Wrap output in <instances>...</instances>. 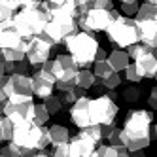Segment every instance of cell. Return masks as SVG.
Wrapping results in <instances>:
<instances>
[{
    "mask_svg": "<svg viewBox=\"0 0 157 157\" xmlns=\"http://www.w3.org/2000/svg\"><path fill=\"white\" fill-rule=\"evenodd\" d=\"M30 80H32V95L38 98H44L55 91V76L49 68L38 66L34 74L30 76Z\"/></svg>",
    "mask_w": 157,
    "mask_h": 157,
    "instance_id": "11",
    "label": "cell"
},
{
    "mask_svg": "<svg viewBox=\"0 0 157 157\" xmlns=\"http://www.w3.org/2000/svg\"><path fill=\"white\" fill-rule=\"evenodd\" d=\"M25 46H27V40L19 36L12 19L0 21V49H17Z\"/></svg>",
    "mask_w": 157,
    "mask_h": 157,
    "instance_id": "12",
    "label": "cell"
},
{
    "mask_svg": "<svg viewBox=\"0 0 157 157\" xmlns=\"http://www.w3.org/2000/svg\"><path fill=\"white\" fill-rule=\"evenodd\" d=\"M32 110H34V102H32V95H10L4 104H2V114L12 121H32Z\"/></svg>",
    "mask_w": 157,
    "mask_h": 157,
    "instance_id": "8",
    "label": "cell"
},
{
    "mask_svg": "<svg viewBox=\"0 0 157 157\" xmlns=\"http://www.w3.org/2000/svg\"><path fill=\"white\" fill-rule=\"evenodd\" d=\"M134 64L136 68L140 70L144 80H155L157 78V57H155V51H150L142 55V57L134 59Z\"/></svg>",
    "mask_w": 157,
    "mask_h": 157,
    "instance_id": "17",
    "label": "cell"
},
{
    "mask_svg": "<svg viewBox=\"0 0 157 157\" xmlns=\"http://www.w3.org/2000/svg\"><path fill=\"white\" fill-rule=\"evenodd\" d=\"M44 100V106H46V110H48V114L49 116H57L59 112H61V108H63V102H61V98L57 97V95H48V97H44L42 98Z\"/></svg>",
    "mask_w": 157,
    "mask_h": 157,
    "instance_id": "25",
    "label": "cell"
},
{
    "mask_svg": "<svg viewBox=\"0 0 157 157\" xmlns=\"http://www.w3.org/2000/svg\"><path fill=\"white\" fill-rule=\"evenodd\" d=\"M48 10H46V0H42L36 6H23L19 8L12 17V23L15 30L19 32L21 38L29 40L30 36H36L44 30L48 23Z\"/></svg>",
    "mask_w": 157,
    "mask_h": 157,
    "instance_id": "2",
    "label": "cell"
},
{
    "mask_svg": "<svg viewBox=\"0 0 157 157\" xmlns=\"http://www.w3.org/2000/svg\"><path fill=\"white\" fill-rule=\"evenodd\" d=\"M6 80H8V74H0V102H2V104H4V100L8 98V97H6V91H4Z\"/></svg>",
    "mask_w": 157,
    "mask_h": 157,
    "instance_id": "41",
    "label": "cell"
},
{
    "mask_svg": "<svg viewBox=\"0 0 157 157\" xmlns=\"http://www.w3.org/2000/svg\"><path fill=\"white\" fill-rule=\"evenodd\" d=\"M83 95H87V89L74 85V87H70V89H66V91H59V95H57V97L61 98L63 106H70L76 98H80V97H83Z\"/></svg>",
    "mask_w": 157,
    "mask_h": 157,
    "instance_id": "20",
    "label": "cell"
},
{
    "mask_svg": "<svg viewBox=\"0 0 157 157\" xmlns=\"http://www.w3.org/2000/svg\"><path fill=\"white\" fill-rule=\"evenodd\" d=\"M53 157H68V142H63V144H55L53 150H51Z\"/></svg>",
    "mask_w": 157,
    "mask_h": 157,
    "instance_id": "37",
    "label": "cell"
},
{
    "mask_svg": "<svg viewBox=\"0 0 157 157\" xmlns=\"http://www.w3.org/2000/svg\"><path fill=\"white\" fill-rule=\"evenodd\" d=\"M106 61L110 63V66H112L116 72H123V68H125V66L131 63V57L127 55L125 49L116 48V49L110 51V55H106Z\"/></svg>",
    "mask_w": 157,
    "mask_h": 157,
    "instance_id": "18",
    "label": "cell"
},
{
    "mask_svg": "<svg viewBox=\"0 0 157 157\" xmlns=\"http://www.w3.org/2000/svg\"><path fill=\"white\" fill-rule=\"evenodd\" d=\"M112 72H116V70L110 66V63L106 59H100V61H95L93 63V74L95 76H98V78H108Z\"/></svg>",
    "mask_w": 157,
    "mask_h": 157,
    "instance_id": "31",
    "label": "cell"
},
{
    "mask_svg": "<svg viewBox=\"0 0 157 157\" xmlns=\"http://www.w3.org/2000/svg\"><path fill=\"white\" fill-rule=\"evenodd\" d=\"M95 146L97 142L78 132L68 138V157H95Z\"/></svg>",
    "mask_w": 157,
    "mask_h": 157,
    "instance_id": "13",
    "label": "cell"
},
{
    "mask_svg": "<svg viewBox=\"0 0 157 157\" xmlns=\"http://www.w3.org/2000/svg\"><path fill=\"white\" fill-rule=\"evenodd\" d=\"M12 142L17 144L23 150H42L48 148L49 144V131L48 125H36L34 121H19L13 123V131H12Z\"/></svg>",
    "mask_w": 157,
    "mask_h": 157,
    "instance_id": "4",
    "label": "cell"
},
{
    "mask_svg": "<svg viewBox=\"0 0 157 157\" xmlns=\"http://www.w3.org/2000/svg\"><path fill=\"white\" fill-rule=\"evenodd\" d=\"M151 125H153V112L138 108V110H129L125 121H123L121 136L123 146L131 151L146 150L151 144Z\"/></svg>",
    "mask_w": 157,
    "mask_h": 157,
    "instance_id": "1",
    "label": "cell"
},
{
    "mask_svg": "<svg viewBox=\"0 0 157 157\" xmlns=\"http://www.w3.org/2000/svg\"><path fill=\"white\" fill-rule=\"evenodd\" d=\"M123 70H125V80L131 82V83H138V82L144 80L142 74H140V70L136 68V64H134V63H129Z\"/></svg>",
    "mask_w": 157,
    "mask_h": 157,
    "instance_id": "32",
    "label": "cell"
},
{
    "mask_svg": "<svg viewBox=\"0 0 157 157\" xmlns=\"http://www.w3.org/2000/svg\"><path fill=\"white\" fill-rule=\"evenodd\" d=\"M6 97L10 95H32V80L29 74H8L4 85Z\"/></svg>",
    "mask_w": 157,
    "mask_h": 157,
    "instance_id": "14",
    "label": "cell"
},
{
    "mask_svg": "<svg viewBox=\"0 0 157 157\" xmlns=\"http://www.w3.org/2000/svg\"><path fill=\"white\" fill-rule=\"evenodd\" d=\"M12 131H13V123L2 114L0 116V144L12 140Z\"/></svg>",
    "mask_w": 157,
    "mask_h": 157,
    "instance_id": "29",
    "label": "cell"
},
{
    "mask_svg": "<svg viewBox=\"0 0 157 157\" xmlns=\"http://www.w3.org/2000/svg\"><path fill=\"white\" fill-rule=\"evenodd\" d=\"M80 70V66L68 53H59L53 59L51 72L55 76V89L57 91H66L76 85V74Z\"/></svg>",
    "mask_w": 157,
    "mask_h": 157,
    "instance_id": "6",
    "label": "cell"
},
{
    "mask_svg": "<svg viewBox=\"0 0 157 157\" xmlns=\"http://www.w3.org/2000/svg\"><path fill=\"white\" fill-rule=\"evenodd\" d=\"M98 38L91 32L85 30H76L70 36H66L64 48L68 51V55L76 61V64L80 68H91L95 63V53L98 49Z\"/></svg>",
    "mask_w": 157,
    "mask_h": 157,
    "instance_id": "3",
    "label": "cell"
},
{
    "mask_svg": "<svg viewBox=\"0 0 157 157\" xmlns=\"http://www.w3.org/2000/svg\"><path fill=\"white\" fill-rule=\"evenodd\" d=\"M29 70H30V64L27 59L4 63V74H29Z\"/></svg>",
    "mask_w": 157,
    "mask_h": 157,
    "instance_id": "22",
    "label": "cell"
},
{
    "mask_svg": "<svg viewBox=\"0 0 157 157\" xmlns=\"http://www.w3.org/2000/svg\"><path fill=\"white\" fill-rule=\"evenodd\" d=\"M49 114L44 104H34V110H32V121L36 123V125H48L49 123Z\"/></svg>",
    "mask_w": 157,
    "mask_h": 157,
    "instance_id": "28",
    "label": "cell"
},
{
    "mask_svg": "<svg viewBox=\"0 0 157 157\" xmlns=\"http://www.w3.org/2000/svg\"><path fill=\"white\" fill-rule=\"evenodd\" d=\"M74 4L78 8V13H85L87 10L93 8V0H74Z\"/></svg>",
    "mask_w": 157,
    "mask_h": 157,
    "instance_id": "38",
    "label": "cell"
},
{
    "mask_svg": "<svg viewBox=\"0 0 157 157\" xmlns=\"http://www.w3.org/2000/svg\"><path fill=\"white\" fill-rule=\"evenodd\" d=\"M57 51L53 46H49V44L44 40L40 34L36 36H30L27 40V48H25V59L29 61L30 66H40L44 61L51 59V55Z\"/></svg>",
    "mask_w": 157,
    "mask_h": 157,
    "instance_id": "10",
    "label": "cell"
},
{
    "mask_svg": "<svg viewBox=\"0 0 157 157\" xmlns=\"http://www.w3.org/2000/svg\"><path fill=\"white\" fill-rule=\"evenodd\" d=\"M19 8V0H0V21L12 19Z\"/></svg>",
    "mask_w": 157,
    "mask_h": 157,
    "instance_id": "24",
    "label": "cell"
},
{
    "mask_svg": "<svg viewBox=\"0 0 157 157\" xmlns=\"http://www.w3.org/2000/svg\"><path fill=\"white\" fill-rule=\"evenodd\" d=\"M49 131V144H63V142H68L70 138V131L66 129L61 123H55V125H49L48 127Z\"/></svg>",
    "mask_w": 157,
    "mask_h": 157,
    "instance_id": "19",
    "label": "cell"
},
{
    "mask_svg": "<svg viewBox=\"0 0 157 157\" xmlns=\"http://www.w3.org/2000/svg\"><path fill=\"white\" fill-rule=\"evenodd\" d=\"M117 15L119 12L116 8H112V10L91 8L85 13H78L76 23H78V29L85 30V32H104V29L110 25V21Z\"/></svg>",
    "mask_w": 157,
    "mask_h": 157,
    "instance_id": "7",
    "label": "cell"
},
{
    "mask_svg": "<svg viewBox=\"0 0 157 157\" xmlns=\"http://www.w3.org/2000/svg\"><path fill=\"white\" fill-rule=\"evenodd\" d=\"M89 98L87 95L76 98L74 102L70 104V121L72 125L82 129V127H87L91 123V117H89Z\"/></svg>",
    "mask_w": 157,
    "mask_h": 157,
    "instance_id": "15",
    "label": "cell"
},
{
    "mask_svg": "<svg viewBox=\"0 0 157 157\" xmlns=\"http://www.w3.org/2000/svg\"><path fill=\"white\" fill-rule=\"evenodd\" d=\"M150 51H155V49L150 48V46H146V44H142V42H136V44H132V46L127 48V55H129L132 61L138 59V57H142V55H146V53H150Z\"/></svg>",
    "mask_w": 157,
    "mask_h": 157,
    "instance_id": "30",
    "label": "cell"
},
{
    "mask_svg": "<svg viewBox=\"0 0 157 157\" xmlns=\"http://www.w3.org/2000/svg\"><path fill=\"white\" fill-rule=\"evenodd\" d=\"M93 8L112 10V8H114V2H112V0H93Z\"/></svg>",
    "mask_w": 157,
    "mask_h": 157,
    "instance_id": "39",
    "label": "cell"
},
{
    "mask_svg": "<svg viewBox=\"0 0 157 157\" xmlns=\"http://www.w3.org/2000/svg\"><path fill=\"white\" fill-rule=\"evenodd\" d=\"M148 108L150 110H155L157 108V89L153 85V89L150 91V98H148Z\"/></svg>",
    "mask_w": 157,
    "mask_h": 157,
    "instance_id": "40",
    "label": "cell"
},
{
    "mask_svg": "<svg viewBox=\"0 0 157 157\" xmlns=\"http://www.w3.org/2000/svg\"><path fill=\"white\" fill-rule=\"evenodd\" d=\"M4 63H6L4 59H0V74H4Z\"/></svg>",
    "mask_w": 157,
    "mask_h": 157,
    "instance_id": "45",
    "label": "cell"
},
{
    "mask_svg": "<svg viewBox=\"0 0 157 157\" xmlns=\"http://www.w3.org/2000/svg\"><path fill=\"white\" fill-rule=\"evenodd\" d=\"M106 55H108V53H106V49L98 46V49H97V53H95V61H100V59H106Z\"/></svg>",
    "mask_w": 157,
    "mask_h": 157,
    "instance_id": "42",
    "label": "cell"
},
{
    "mask_svg": "<svg viewBox=\"0 0 157 157\" xmlns=\"http://www.w3.org/2000/svg\"><path fill=\"white\" fill-rule=\"evenodd\" d=\"M93 72L89 70V68H80L76 74V85L78 87H83V89H89L93 85Z\"/></svg>",
    "mask_w": 157,
    "mask_h": 157,
    "instance_id": "27",
    "label": "cell"
},
{
    "mask_svg": "<svg viewBox=\"0 0 157 157\" xmlns=\"http://www.w3.org/2000/svg\"><path fill=\"white\" fill-rule=\"evenodd\" d=\"M121 83H123L121 72H112L108 78H102V87L104 89H117Z\"/></svg>",
    "mask_w": 157,
    "mask_h": 157,
    "instance_id": "33",
    "label": "cell"
},
{
    "mask_svg": "<svg viewBox=\"0 0 157 157\" xmlns=\"http://www.w3.org/2000/svg\"><path fill=\"white\" fill-rule=\"evenodd\" d=\"M106 138H108V144H112V146H123V136H121V129L117 127V125H114L110 131H108V134H106Z\"/></svg>",
    "mask_w": 157,
    "mask_h": 157,
    "instance_id": "34",
    "label": "cell"
},
{
    "mask_svg": "<svg viewBox=\"0 0 157 157\" xmlns=\"http://www.w3.org/2000/svg\"><path fill=\"white\" fill-rule=\"evenodd\" d=\"M0 157H21L19 146L13 144L12 140H8V144L4 146V148H0Z\"/></svg>",
    "mask_w": 157,
    "mask_h": 157,
    "instance_id": "35",
    "label": "cell"
},
{
    "mask_svg": "<svg viewBox=\"0 0 157 157\" xmlns=\"http://www.w3.org/2000/svg\"><path fill=\"white\" fill-rule=\"evenodd\" d=\"M142 97V87L136 85V83H131L123 87V91H121V98H123V102H127V104H134V102H138Z\"/></svg>",
    "mask_w": 157,
    "mask_h": 157,
    "instance_id": "21",
    "label": "cell"
},
{
    "mask_svg": "<svg viewBox=\"0 0 157 157\" xmlns=\"http://www.w3.org/2000/svg\"><path fill=\"white\" fill-rule=\"evenodd\" d=\"M140 2L138 0H125V2H121V12L119 13H125V15H134L138 10Z\"/></svg>",
    "mask_w": 157,
    "mask_h": 157,
    "instance_id": "36",
    "label": "cell"
},
{
    "mask_svg": "<svg viewBox=\"0 0 157 157\" xmlns=\"http://www.w3.org/2000/svg\"><path fill=\"white\" fill-rule=\"evenodd\" d=\"M0 116H2V102H0Z\"/></svg>",
    "mask_w": 157,
    "mask_h": 157,
    "instance_id": "46",
    "label": "cell"
},
{
    "mask_svg": "<svg viewBox=\"0 0 157 157\" xmlns=\"http://www.w3.org/2000/svg\"><path fill=\"white\" fill-rule=\"evenodd\" d=\"M119 2H125V0H119Z\"/></svg>",
    "mask_w": 157,
    "mask_h": 157,
    "instance_id": "48",
    "label": "cell"
},
{
    "mask_svg": "<svg viewBox=\"0 0 157 157\" xmlns=\"http://www.w3.org/2000/svg\"><path fill=\"white\" fill-rule=\"evenodd\" d=\"M80 132L85 134L87 138H91V140L97 142V144L102 140V129H100L98 123H89L87 127H82V129H80Z\"/></svg>",
    "mask_w": 157,
    "mask_h": 157,
    "instance_id": "26",
    "label": "cell"
},
{
    "mask_svg": "<svg viewBox=\"0 0 157 157\" xmlns=\"http://www.w3.org/2000/svg\"><path fill=\"white\" fill-rule=\"evenodd\" d=\"M117 114H119L117 102L108 98L104 93L97 98L89 100V117H91V123H98V125L117 123Z\"/></svg>",
    "mask_w": 157,
    "mask_h": 157,
    "instance_id": "9",
    "label": "cell"
},
{
    "mask_svg": "<svg viewBox=\"0 0 157 157\" xmlns=\"http://www.w3.org/2000/svg\"><path fill=\"white\" fill-rule=\"evenodd\" d=\"M146 2H155V4H157V0H146Z\"/></svg>",
    "mask_w": 157,
    "mask_h": 157,
    "instance_id": "47",
    "label": "cell"
},
{
    "mask_svg": "<svg viewBox=\"0 0 157 157\" xmlns=\"http://www.w3.org/2000/svg\"><path fill=\"white\" fill-rule=\"evenodd\" d=\"M51 4H63V2H70V0H48Z\"/></svg>",
    "mask_w": 157,
    "mask_h": 157,
    "instance_id": "44",
    "label": "cell"
},
{
    "mask_svg": "<svg viewBox=\"0 0 157 157\" xmlns=\"http://www.w3.org/2000/svg\"><path fill=\"white\" fill-rule=\"evenodd\" d=\"M108 40L114 44L119 49H127L129 46L138 42V32H136V23L131 17H123V13H119L117 17H114L110 21V25L104 29Z\"/></svg>",
    "mask_w": 157,
    "mask_h": 157,
    "instance_id": "5",
    "label": "cell"
},
{
    "mask_svg": "<svg viewBox=\"0 0 157 157\" xmlns=\"http://www.w3.org/2000/svg\"><path fill=\"white\" fill-rule=\"evenodd\" d=\"M136 21L140 19H157V4L155 2H142L136 10V13H134Z\"/></svg>",
    "mask_w": 157,
    "mask_h": 157,
    "instance_id": "23",
    "label": "cell"
},
{
    "mask_svg": "<svg viewBox=\"0 0 157 157\" xmlns=\"http://www.w3.org/2000/svg\"><path fill=\"white\" fill-rule=\"evenodd\" d=\"M42 0H19V6L23 8V6H36V4H40Z\"/></svg>",
    "mask_w": 157,
    "mask_h": 157,
    "instance_id": "43",
    "label": "cell"
},
{
    "mask_svg": "<svg viewBox=\"0 0 157 157\" xmlns=\"http://www.w3.org/2000/svg\"><path fill=\"white\" fill-rule=\"evenodd\" d=\"M136 32H138V42L146 44L150 48H157V19H140L136 21Z\"/></svg>",
    "mask_w": 157,
    "mask_h": 157,
    "instance_id": "16",
    "label": "cell"
}]
</instances>
